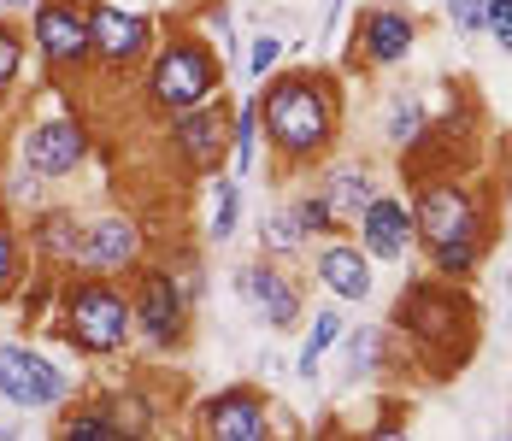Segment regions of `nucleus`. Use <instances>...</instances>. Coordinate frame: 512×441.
<instances>
[{
	"instance_id": "obj_1",
	"label": "nucleus",
	"mask_w": 512,
	"mask_h": 441,
	"mask_svg": "<svg viewBox=\"0 0 512 441\" xmlns=\"http://www.w3.org/2000/svg\"><path fill=\"white\" fill-rule=\"evenodd\" d=\"M389 330L401 342V377L436 389V383H454L465 377V365L477 359L483 347V312L465 283L448 277H407L395 306H389Z\"/></svg>"
},
{
	"instance_id": "obj_2",
	"label": "nucleus",
	"mask_w": 512,
	"mask_h": 441,
	"mask_svg": "<svg viewBox=\"0 0 512 441\" xmlns=\"http://www.w3.org/2000/svg\"><path fill=\"white\" fill-rule=\"evenodd\" d=\"M254 95H259V124H265V153H271L277 177H307L342 147L348 95H342L336 71H324V65L271 71Z\"/></svg>"
},
{
	"instance_id": "obj_3",
	"label": "nucleus",
	"mask_w": 512,
	"mask_h": 441,
	"mask_svg": "<svg viewBox=\"0 0 512 441\" xmlns=\"http://www.w3.org/2000/svg\"><path fill=\"white\" fill-rule=\"evenodd\" d=\"M53 342H65L83 359H118L136 342V306H130V283L124 277H89V271H65L59 283V306L42 324Z\"/></svg>"
},
{
	"instance_id": "obj_4",
	"label": "nucleus",
	"mask_w": 512,
	"mask_h": 441,
	"mask_svg": "<svg viewBox=\"0 0 512 441\" xmlns=\"http://www.w3.org/2000/svg\"><path fill=\"white\" fill-rule=\"evenodd\" d=\"M224 77H230V59L212 48V36L165 30L159 48L148 53V65L136 71V100H142L148 118H171L183 106H201V100L224 95Z\"/></svg>"
},
{
	"instance_id": "obj_5",
	"label": "nucleus",
	"mask_w": 512,
	"mask_h": 441,
	"mask_svg": "<svg viewBox=\"0 0 512 441\" xmlns=\"http://www.w3.org/2000/svg\"><path fill=\"white\" fill-rule=\"evenodd\" d=\"M412 218H418V253L442 242H501L495 200L471 177H424L412 183Z\"/></svg>"
},
{
	"instance_id": "obj_6",
	"label": "nucleus",
	"mask_w": 512,
	"mask_h": 441,
	"mask_svg": "<svg viewBox=\"0 0 512 441\" xmlns=\"http://www.w3.org/2000/svg\"><path fill=\"white\" fill-rule=\"evenodd\" d=\"M124 283H130V306H136V342L154 359H177L195 336V294L183 289V277L159 253H148Z\"/></svg>"
},
{
	"instance_id": "obj_7",
	"label": "nucleus",
	"mask_w": 512,
	"mask_h": 441,
	"mask_svg": "<svg viewBox=\"0 0 512 441\" xmlns=\"http://www.w3.org/2000/svg\"><path fill=\"white\" fill-rule=\"evenodd\" d=\"M30 53L48 77V89H77L95 77V30H89V0H36L24 12Z\"/></svg>"
},
{
	"instance_id": "obj_8",
	"label": "nucleus",
	"mask_w": 512,
	"mask_h": 441,
	"mask_svg": "<svg viewBox=\"0 0 512 441\" xmlns=\"http://www.w3.org/2000/svg\"><path fill=\"white\" fill-rule=\"evenodd\" d=\"M159 147L171 159V171L183 183H206L212 171H230V100L212 95L201 106H183L171 118H159Z\"/></svg>"
},
{
	"instance_id": "obj_9",
	"label": "nucleus",
	"mask_w": 512,
	"mask_h": 441,
	"mask_svg": "<svg viewBox=\"0 0 512 441\" xmlns=\"http://www.w3.org/2000/svg\"><path fill=\"white\" fill-rule=\"evenodd\" d=\"M12 159H24V165H30L36 177H48V183H71V177L95 159V124H89V112L65 106V112L30 118V124L18 130Z\"/></svg>"
},
{
	"instance_id": "obj_10",
	"label": "nucleus",
	"mask_w": 512,
	"mask_h": 441,
	"mask_svg": "<svg viewBox=\"0 0 512 441\" xmlns=\"http://www.w3.org/2000/svg\"><path fill=\"white\" fill-rule=\"evenodd\" d=\"M418 53V18L395 0H365L354 12V30L342 42V65L348 71H401Z\"/></svg>"
},
{
	"instance_id": "obj_11",
	"label": "nucleus",
	"mask_w": 512,
	"mask_h": 441,
	"mask_svg": "<svg viewBox=\"0 0 512 441\" xmlns=\"http://www.w3.org/2000/svg\"><path fill=\"white\" fill-rule=\"evenodd\" d=\"M148 253H154V230L142 224L136 206H101V212H83L77 271H89V277H130Z\"/></svg>"
},
{
	"instance_id": "obj_12",
	"label": "nucleus",
	"mask_w": 512,
	"mask_h": 441,
	"mask_svg": "<svg viewBox=\"0 0 512 441\" xmlns=\"http://www.w3.org/2000/svg\"><path fill=\"white\" fill-rule=\"evenodd\" d=\"M89 30H95V71L101 77H136L159 48V18L130 0H89Z\"/></svg>"
},
{
	"instance_id": "obj_13",
	"label": "nucleus",
	"mask_w": 512,
	"mask_h": 441,
	"mask_svg": "<svg viewBox=\"0 0 512 441\" xmlns=\"http://www.w3.org/2000/svg\"><path fill=\"white\" fill-rule=\"evenodd\" d=\"M71 371L48 359L30 336H6L0 342V400L18 412H59L71 400Z\"/></svg>"
},
{
	"instance_id": "obj_14",
	"label": "nucleus",
	"mask_w": 512,
	"mask_h": 441,
	"mask_svg": "<svg viewBox=\"0 0 512 441\" xmlns=\"http://www.w3.org/2000/svg\"><path fill=\"white\" fill-rule=\"evenodd\" d=\"M230 289H236V300L254 312L265 330H277V336L307 324V289H301V277H295L283 259H271V253L242 259V265L230 271Z\"/></svg>"
},
{
	"instance_id": "obj_15",
	"label": "nucleus",
	"mask_w": 512,
	"mask_h": 441,
	"mask_svg": "<svg viewBox=\"0 0 512 441\" xmlns=\"http://www.w3.org/2000/svg\"><path fill=\"white\" fill-rule=\"evenodd\" d=\"M195 436L212 441H271L277 436V400L259 383H224L195 400Z\"/></svg>"
},
{
	"instance_id": "obj_16",
	"label": "nucleus",
	"mask_w": 512,
	"mask_h": 441,
	"mask_svg": "<svg viewBox=\"0 0 512 441\" xmlns=\"http://www.w3.org/2000/svg\"><path fill=\"white\" fill-rule=\"evenodd\" d=\"M312 283L330 294L336 306H365L377 294V259L359 247L354 230L324 236V242H312Z\"/></svg>"
},
{
	"instance_id": "obj_17",
	"label": "nucleus",
	"mask_w": 512,
	"mask_h": 441,
	"mask_svg": "<svg viewBox=\"0 0 512 441\" xmlns=\"http://www.w3.org/2000/svg\"><path fill=\"white\" fill-rule=\"evenodd\" d=\"M77 242H83V212L71 200H42L36 212H24V247L30 265L42 271H77Z\"/></svg>"
},
{
	"instance_id": "obj_18",
	"label": "nucleus",
	"mask_w": 512,
	"mask_h": 441,
	"mask_svg": "<svg viewBox=\"0 0 512 441\" xmlns=\"http://www.w3.org/2000/svg\"><path fill=\"white\" fill-rule=\"evenodd\" d=\"M354 236H359V247H365L377 265H401V259H412V253H418V218H412V200L407 195H383V189H377V200L354 218Z\"/></svg>"
},
{
	"instance_id": "obj_19",
	"label": "nucleus",
	"mask_w": 512,
	"mask_h": 441,
	"mask_svg": "<svg viewBox=\"0 0 512 441\" xmlns=\"http://www.w3.org/2000/svg\"><path fill=\"white\" fill-rule=\"evenodd\" d=\"M318 195L330 200V212H336L342 230H354V218L377 200V165L354 159V153H330L318 165Z\"/></svg>"
},
{
	"instance_id": "obj_20",
	"label": "nucleus",
	"mask_w": 512,
	"mask_h": 441,
	"mask_svg": "<svg viewBox=\"0 0 512 441\" xmlns=\"http://www.w3.org/2000/svg\"><path fill=\"white\" fill-rule=\"evenodd\" d=\"M342 371L348 383H383V377H401V342L389 324H348L342 330Z\"/></svg>"
},
{
	"instance_id": "obj_21",
	"label": "nucleus",
	"mask_w": 512,
	"mask_h": 441,
	"mask_svg": "<svg viewBox=\"0 0 512 441\" xmlns=\"http://www.w3.org/2000/svg\"><path fill=\"white\" fill-rule=\"evenodd\" d=\"M236 230H242V177L212 171L201 183V230H195V236H201L206 247H230Z\"/></svg>"
},
{
	"instance_id": "obj_22",
	"label": "nucleus",
	"mask_w": 512,
	"mask_h": 441,
	"mask_svg": "<svg viewBox=\"0 0 512 441\" xmlns=\"http://www.w3.org/2000/svg\"><path fill=\"white\" fill-rule=\"evenodd\" d=\"M424 124H430V112H424L418 89H389L383 106H377V142H383V153H395V159L424 136Z\"/></svg>"
},
{
	"instance_id": "obj_23",
	"label": "nucleus",
	"mask_w": 512,
	"mask_h": 441,
	"mask_svg": "<svg viewBox=\"0 0 512 441\" xmlns=\"http://www.w3.org/2000/svg\"><path fill=\"white\" fill-rule=\"evenodd\" d=\"M53 436H106V441H118V436H130L124 430V418H118V406H112V394H71L59 412H53Z\"/></svg>"
},
{
	"instance_id": "obj_24",
	"label": "nucleus",
	"mask_w": 512,
	"mask_h": 441,
	"mask_svg": "<svg viewBox=\"0 0 512 441\" xmlns=\"http://www.w3.org/2000/svg\"><path fill=\"white\" fill-rule=\"evenodd\" d=\"M259 147H265V124H259V95H242L230 106V177H254Z\"/></svg>"
},
{
	"instance_id": "obj_25",
	"label": "nucleus",
	"mask_w": 512,
	"mask_h": 441,
	"mask_svg": "<svg viewBox=\"0 0 512 441\" xmlns=\"http://www.w3.org/2000/svg\"><path fill=\"white\" fill-rule=\"evenodd\" d=\"M342 330H348V312H336V306H307V336L295 347V371L301 377H318V365H324V353L342 342Z\"/></svg>"
},
{
	"instance_id": "obj_26",
	"label": "nucleus",
	"mask_w": 512,
	"mask_h": 441,
	"mask_svg": "<svg viewBox=\"0 0 512 441\" xmlns=\"http://www.w3.org/2000/svg\"><path fill=\"white\" fill-rule=\"evenodd\" d=\"M59 271H42V265H30V277L18 283V300H12V318H18V336H30V330H42L53 318V306H59Z\"/></svg>"
},
{
	"instance_id": "obj_27",
	"label": "nucleus",
	"mask_w": 512,
	"mask_h": 441,
	"mask_svg": "<svg viewBox=\"0 0 512 441\" xmlns=\"http://www.w3.org/2000/svg\"><path fill=\"white\" fill-rule=\"evenodd\" d=\"M30 59H36V53H30V36L18 30L12 12H0V106L24 95V65H30Z\"/></svg>"
},
{
	"instance_id": "obj_28",
	"label": "nucleus",
	"mask_w": 512,
	"mask_h": 441,
	"mask_svg": "<svg viewBox=\"0 0 512 441\" xmlns=\"http://www.w3.org/2000/svg\"><path fill=\"white\" fill-rule=\"evenodd\" d=\"M24 277H30V247H24L18 218L0 206V306L18 300V283H24Z\"/></svg>"
},
{
	"instance_id": "obj_29",
	"label": "nucleus",
	"mask_w": 512,
	"mask_h": 441,
	"mask_svg": "<svg viewBox=\"0 0 512 441\" xmlns=\"http://www.w3.org/2000/svg\"><path fill=\"white\" fill-rule=\"evenodd\" d=\"M307 230H301V218L289 212V200L283 206H271L265 218H259V253H271V259H295V253H307Z\"/></svg>"
},
{
	"instance_id": "obj_30",
	"label": "nucleus",
	"mask_w": 512,
	"mask_h": 441,
	"mask_svg": "<svg viewBox=\"0 0 512 441\" xmlns=\"http://www.w3.org/2000/svg\"><path fill=\"white\" fill-rule=\"evenodd\" d=\"M489 247L495 242H442L424 253V265L436 271V277H448V283H471L477 277V265L489 259Z\"/></svg>"
},
{
	"instance_id": "obj_31",
	"label": "nucleus",
	"mask_w": 512,
	"mask_h": 441,
	"mask_svg": "<svg viewBox=\"0 0 512 441\" xmlns=\"http://www.w3.org/2000/svg\"><path fill=\"white\" fill-rule=\"evenodd\" d=\"M48 189L53 183L48 177H36L24 159H12V165L0 171V206H6V212H36V206L48 200Z\"/></svg>"
},
{
	"instance_id": "obj_32",
	"label": "nucleus",
	"mask_w": 512,
	"mask_h": 441,
	"mask_svg": "<svg viewBox=\"0 0 512 441\" xmlns=\"http://www.w3.org/2000/svg\"><path fill=\"white\" fill-rule=\"evenodd\" d=\"M289 212L301 218V230H307V242H324V236H342V224H336V212H330V200L318 195V183H312V189H295V195H289Z\"/></svg>"
},
{
	"instance_id": "obj_33",
	"label": "nucleus",
	"mask_w": 512,
	"mask_h": 441,
	"mask_svg": "<svg viewBox=\"0 0 512 441\" xmlns=\"http://www.w3.org/2000/svg\"><path fill=\"white\" fill-rule=\"evenodd\" d=\"M242 65H248V83L259 89V83L283 65V36H277V30H259L254 42H248V53H242Z\"/></svg>"
},
{
	"instance_id": "obj_34",
	"label": "nucleus",
	"mask_w": 512,
	"mask_h": 441,
	"mask_svg": "<svg viewBox=\"0 0 512 441\" xmlns=\"http://www.w3.org/2000/svg\"><path fill=\"white\" fill-rule=\"evenodd\" d=\"M201 36H212V48L224 59H236V18H230V0H201Z\"/></svg>"
},
{
	"instance_id": "obj_35",
	"label": "nucleus",
	"mask_w": 512,
	"mask_h": 441,
	"mask_svg": "<svg viewBox=\"0 0 512 441\" xmlns=\"http://www.w3.org/2000/svg\"><path fill=\"white\" fill-rule=\"evenodd\" d=\"M442 12H448L454 36H483V12H489V0H442Z\"/></svg>"
},
{
	"instance_id": "obj_36",
	"label": "nucleus",
	"mask_w": 512,
	"mask_h": 441,
	"mask_svg": "<svg viewBox=\"0 0 512 441\" xmlns=\"http://www.w3.org/2000/svg\"><path fill=\"white\" fill-rule=\"evenodd\" d=\"M483 36H495V48L512 53V0H489V12H483Z\"/></svg>"
},
{
	"instance_id": "obj_37",
	"label": "nucleus",
	"mask_w": 512,
	"mask_h": 441,
	"mask_svg": "<svg viewBox=\"0 0 512 441\" xmlns=\"http://www.w3.org/2000/svg\"><path fill=\"white\" fill-rule=\"evenodd\" d=\"M495 195H501V218H507V230H512V142H507V165L495 177Z\"/></svg>"
},
{
	"instance_id": "obj_38",
	"label": "nucleus",
	"mask_w": 512,
	"mask_h": 441,
	"mask_svg": "<svg viewBox=\"0 0 512 441\" xmlns=\"http://www.w3.org/2000/svg\"><path fill=\"white\" fill-rule=\"evenodd\" d=\"M30 6H36V0H0V12H12V18H24Z\"/></svg>"
},
{
	"instance_id": "obj_39",
	"label": "nucleus",
	"mask_w": 512,
	"mask_h": 441,
	"mask_svg": "<svg viewBox=\"0 0 512 441\" xmlns=\"http://www.w3.org/2000/svg\"><path fill=\"white\" fill-rule=\"evenodd\" d=\"M507 300H512V271H507ZM507 324H512V312H507Z\"/></svg>"
},
{
	"instance_id": "obj_40",
	"label": "nucleus",
	"mask_w": 512,
	"mask_h": 441,
	"mask_svg": "<svg viewBox=\"0 0 512 441\" xmlns=\"http://www.w3.org/2000/svg\"><path fill=\"white\" fill-rule=\"evenodd\" d=\"M507 436H512V406H507Z\"/></svg>"
},
{
	"instance_id": "obj_41",
	"label": "nucleus",
	"mask_w": 512,
	"mask_h": 441,
	"mask_svg": "<svg viewBox=\"0 0 512 441\" xmlns=\"http://www.w3.org/2000/svg\"><path fill=\"white\" fill-rule=\"evenodd\" d=\"M0 436H6V430H0Z\"/></svg>"
}]
</instances>
